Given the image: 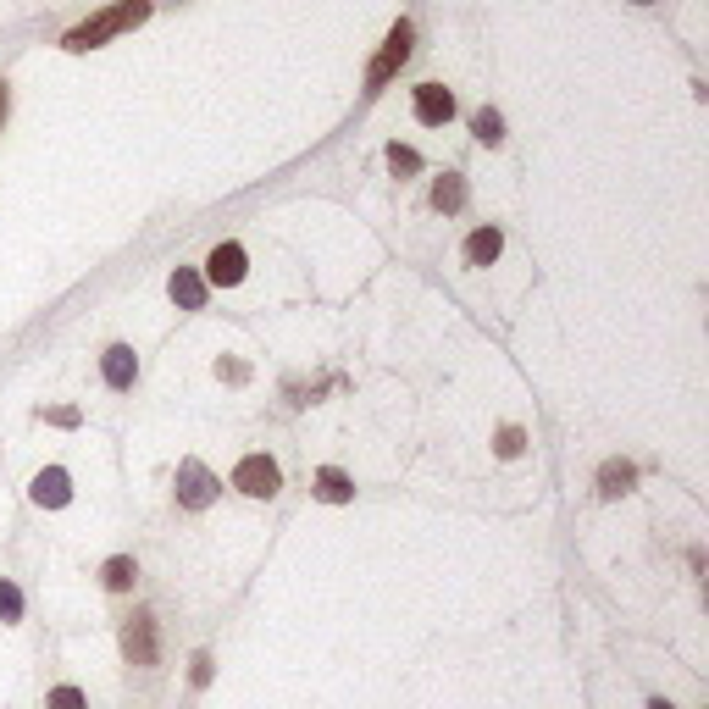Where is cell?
I'll return each instance as SVG.
<instances>
[{"label":"cell","instance_id":"22","mask_svg":"<svg viewBox=\"0 0 709 709\" xmlns=\"http://www.w3.org/2000/svg\"><path fill=\"white\" fill-rule=\"evenodd\" d=\"M194 687H205V682H211V654H194Z\"/></svg>","mask_w":709,"mask_h":709},{"label":"cell","instance_id":"23","mask_svg":"<svg viewBox=\"0 0 709 709\" xmlns=\"http://www.w3.org/2000/svg\"><path fill=\"white\" fill-rule=\"evenodd\" d=\"M222 377H233V383H244V377H250V366H244V361H228V366H222Z\"/></svg>","mask_w":709,"mask_h":709},{"label":"cell","instance_id":"19","mask_svg":"<svg viewBox=\"0 0 709 709\" xmlns=\"http://www.w3.org/2000/svg\"><path fill=\"white\" fill-rule=\"evenodd\" d=\"M388 167H394V172H421V156H416V150H405V145H388Z\"/></svg>","mask_w":709,"mask_h":709},{"label":"cell","instance_id":"5","mask_svg":"<svg viewBox=\"0 0 709 709\" xmlns=\"http://www.w3.org/2000/svg\"><path fill=\"white\" fill-rule=\"evenodd\" d=\"M122 654H128V665H156V621L150 615H133L122 626Z\"/></svg>","mask_w":709,"mask_h":709},{"label":"cell","instance_id":"25","mask_svg":"<svg viewBox=\"0 0 709 709\" xmlns=\"http://www.w3.org/2000/svg\"><path fill=\"white\" fill-rule=\"evenodd\" d=\"M0 122H6V84H0Z\"/></svg>","mask_w":709,"mask_h":709},{"label":"cell","instance_id":"13","mask_svg":"<svg viewBox=\"0 0 709 709\" xmlns=\"http://www.w3.org/2000/svg\"><path fill=\"white\" fill-rule=\"evenodd\" d=\"M316 499H327V505H349V499H355V482H349L338 466H322V471H316Z\"/></svg>","mask_w":709,"mask_h":709},{"label":"cell","instance_id":"21","mask_svg":"<svg viewBox=\"0 0 709 709\" xmlns=\"http://www.w3.org/2000/svg\"><path fill=\"white\" fill-rule=\"evenodd\" d=\"M45 421H56V427H78V410L73 405H56V410H45Z\"/></svg>","mask_w":709,"mask_h":709},{"label":"cell","instance_id":"14","mask_svg":"<svg viewBox=\"0 0 709 709\" xmlns=\"http://www.w3.org/2000/svg\"><path fill=\"white\" fill-rule=\"evenodd\" d=\"M100 582H106L111 593H128L133 582H139V565H133L128 554H111V560L100 565Z\"/></svg>","mask_w":709,"mask_h":709},{"label":"cell","instance_id":"3","mask_svg":"<svg viewBox=\"0 0 709 709\" xmlns=\"http://www.w3.org/2000/svg\"><path fill=\"white\" fill-rule=\"evenodd\" d=\"M233 488L250 493V499H272V493L283 488V477H277V460H266V455H244L239 471H233Z\"/></svg>","mask_w":709,"mask_h":709},{"label":"cell","instance_id":"2","mask_svg":"<svg viewBox=\"0 0 709 709\" xmlns=\"http://www.w3.org/2000/svg\"><path fill=\"white\" fill-rule=\"evenodd\" d=\"M410 45H416V28H410L405 17H399V23L388 28L383 50H377V61H372V67H366V89H383L388 78H394L399 67H405V61H410Z\"/></svg>","mask_w":709,"mask_h":709},{"label":"cell","instance_id":"12","mask_svg":"<svg viewBox=\"0 0 709 709\" xmlns=\"http://www.w3.org/2000/svg\"><path fill=\"white\" fill-rule=\"evenodd\" d=\"M632 482H637V466H632V460H604V471H599V493H604V499H621V493H632Z\"/></svg>","mask_w":709,"mask_h":709},{"label":"cell","instance_id":"8","mask_svg":"<svg viewBox=\"0 0 709 709\" xmlns=\"http://www.w3.org/2000/svg\"><path fill=\"white\" fill-rule=\"evenodd\" d=\"M205 277H211L217 289H233V283L244 277V250H239V244H217L211 261H205Z\"/></svg>","mask_w":709,"mask_h":709},{"label":"cell","instance_id":"10","mask_svg":"<svg viewBox=\"0 0 709 709\" xmlns=\"http://www.w3.org/2000/svg\"><path fill=\"white\" fill-rule=\"evenodd\" d=\"M167 289H172V300H178L183 311H200V305H205V277L194 272V266H178Z\"/></svg>","mask_w":709,"mask_h":709},{"label":"cell","instance_id":"4","mask_svg":"<svg viewBox=\"0 0 709 709\" xmlns=\"http://www.w3.org/2000/svg\"><path fill=\"white\" fill-rule=\"evenodd\" d=\"M217 488H222V482L211 477V471H205L200 460H183V466H178V505L205 510L211 499H217Z\"/></svg>","mask_w":709,"mask_h":709},{"label":"cell","instance_id":"1","mask_svg":"<svg viewBox=\"0 0 709 709\" xmlns=\"http://www.w3.org/2000/svg\"><path fill=\"white\" fill-rule=\"evenodd\" d=\"M145 17H150V0H122V6H111V12L78 23L73 34L61 39V45H67V50H95V45H106L111 34H122V28H139Z\"/></svg>","mask_w":709,"mask_h":709},{"label":"cell","instance_id":"24","mask_svg":"<svg viewBox=\"0 0 709 709\" xmlns=\"http://www.w3.org/2000/svg\"><path fill=\"white\" fill-rule=\"evenodd\" d=\"M649 709H676V704H671V698H654V704H649Z\"/></svg>","mask_w":709,"mask_h":709},{"label":"cell","instance_id":"16","mask_svg":"<svg viewBox=\"0 0 709 709\" xmlns=\"http://www.w3.org/2000/svg\"><path fill=\"white\" fill-rule=\"evenodd\" d=\"M471 133H477L482 145H499V139H505V122H499V111H477V117H471Z\"/></svg>","mask_w":709,"mask_h":709},{"label":"cell","instance_id":"26","mask_svg":"<svg viewBox=\"0 0 709 709\" xmlns=\"http://www.w3.org/2000/svg\"><path fill=\"white\" fill-rule=\"evenodd\" d=\"M637 6H649V0H637Z\"/></svg>","mask_w":709,"mask_h":709},{"label":"cell","instance_id":"11","mask_svg":"<svg viewBox=\"0 0 709 709\" xmlns=\"http://www.w3.org/2000/svg\"><path fill=\"white\" fill-rule=\"evenodd\" d=\"M499 250H505V233H499V228H477L466 239V261L471 266H493V261H499Z\"/></svg>","mask_w":709,"mask_h":709},{"label":"cell","instance_id":"6","mask_svg":"<svg viewBox=\"0 0 709 709\" xmlns=\"http://www.w3.org/2000/svg\"><path fill=\"white\" fill-rule=\"evenodd\" d=\"M449 117H455V95H449L444 84H421V89H416V122H427V128H444Z\"/></svg>","mask_w":709,"mask_h":709},{"label":"cell","instance_id":"17","mask_svg":"<svg viewBox=\"0 0 709 709\" xmlns=\"http://www.w3.org/2000/svg\"><path fill=\"white\" fill-rule=\"evenodd\" d=\"M45 709H89V698L78 693V687H50Z\"/></svg>","mask_w":709,"mask_h":709},{"label":"cell","instance_id":"20","mask_svg":"<svg viewBox=\"0 0 709 709\" xmlns=\"http://www.w3.org/2000/svg\"><path fill=\"white\" fill-rule=\"evenodd\" d=\"M521 449H527V433H521V427H505V433H499V455L516 460Z\"/></svg>","mask_w":709,"mask_h":709},{"label":"cell","instance_id":"9","mask_svg":"<svg viewBox=\"0 0 709 709\" xmlns=\"http://www.w3.org/2000/svg\"><path fill=\"white\" fill-rule=\"evenodd\" d=\"M100 372H106V383L122 394V388H133V377H139V361H133L128 344H111L106 355H100Z\"/></svg>","mask_w":709,"mask_h":709},{"label":"cell","instance_id":"18","mask_svg":"<svg viewBox=\"0 0 709 709\" xmlns=\"http://www.w3.org/2000/svg\"><path fill=\"white\" fill-rule=\"evenodd\" d=\"M0 621H23V593L12 582H0Z\"/></svg>","mask_w":709,"mask_h":709},{"label":"cell","instance_id":"15","mask_svg":"<svg viewBox=\"0 0 709 709\" xmlns=\"http://www.w3.org/2000/svg\"><path fill=\"white\" fill-rule=\"evenodd\" d=\"M433 205L438 211H460V205H466V178H460V172H444V178L433 183Z\"/></svg>","mask_w":709,"mask_h":709},{"label":"cell","instance_id":"7","mask_svg":"<svg viewBox=\"0 0 709 709\" xmlns=\"http://www.w3.org/2000/svg\"><path fill=\"white\" fill-rule=\"evenodd\" d=\"M28 493H34V505H45V510H61V505H67V499H73V477H67V471H61V466H45V471H39V477H34V488H28Z\"/></svg>","mask_w":709,"mask_h":709}]
</instances>
